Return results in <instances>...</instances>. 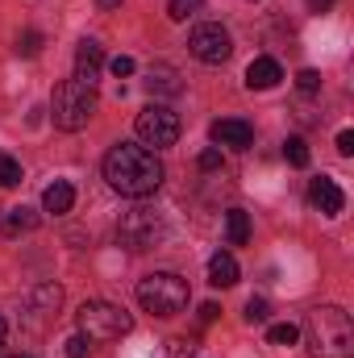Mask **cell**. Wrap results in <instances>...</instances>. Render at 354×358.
<instances>
[{
	"mask_svg": "<svg viewBox=\"0 0 354 358\" xmlns=\"http://www.w3.org/2000/svg\"><path fill=\"white\" fill-rule=\"evenodd\" d=\"M104 179H108L113 192L142 200V196L159 192V183H163V163H159V155H155L150 146L117 142V146L104 155Z\"/></svg>",
	"mask_w": 354,
	"mask_h": 358,
	"instance_id": "obj_1",
	"label": "cell"
},
{
	"mask_svg": "<svg viewBox=\"0 0 354 358\" xmlns=\"http://www.w3.org/2000/svg\"><path fill=\"white\" fill-rule=\"evenodd\" d=\"M304 342L313 358H354V325L351 313L338 304H321L304 321Z\"/></svg>",
	"mask_w": 354,
	"mask_h": 358,
	"instance_id": "obj_2",
	"label": "cell"
},
{
	"mask_svg": "<svg viewBox=\"0 0 354 358\" xmlns=\"http://www.w3.org/2000/svg\"><path fill=\"white\" fill-rule=\"evenodd\" d=\"M96 108H100L96 88L80 84L76 76H71V80H63L59 88L50 92V121H55V129H63V134L84 129L92 117H96Z\"/></svg>",
	"mask_w": 354,
	"mask_h": 358,
	"instance_id": "obj_3",
	"label": "cell"
},
{
	"mask_svg": "<svg viewBox=\"0 0 354 358\" xmlns=\"http://www.w3.org/2000/svg\"><path fill=\"white\" fill-rule=\"evenodd\" d=\"M187 300H192L187 279H179L176 271H150L146 279H138V304L155 317H179Z\"/></svg>",
	"mask_w": 354,
	"mask_h": 358,
	"instance_id": "obj_4",
	"label": "cell"
},
{
	"mask_svg": "<svg viewBox=\"0 0 354 358\" xmlns=\"http://www.w3.org/2000/svg\"><path fill=\"white\" fill-rule=\"evenodd\" d=\"M163 234H167V221H163V213L150 208V204H134V208L121 213V221H117V242H121L125 250H134V255L155 250V246L163 242Z\"/></svg>",
	"mask_w": 354,
	"mask_h": 358,
	"instance_id": "obj_5",
	"label": "cell"
},
{
	"mask_svg": "<svg viewBox=\"0 0 354 358\" xmlns=\"http://www.w3.org/2000/svg\"><path fill=\"white\" fill-rule=\"evenodd\" d=\"M76 321H80V334L88 342H113V338H125L134 329V317L121 304H108V300H84Z\"/></svg>",
	"mask_w": 354,
	"mask_h": 358,
	"instance_id": "obj_6",
	"label": "cell"
},
{
	"mask_svg": "<svg viewBox=\"0 0 354 358\" xmlns=\"http://www.w3.org/2000/svg\"><path fill=\"white\" fill-rule=\"evenodd\" d=\"M134 129H138V138H142L146 146L167 150V146L179 142V113H171L167 104H146V108L138 113Z\"/></svg>",
	"mask_w": 354,
	"mask_h": 358,
	"instance_id": "obj_7",
	"label": "cell"
},
{
	"mask_svg": "<svg viewBox=\"0 0 354 358\" xmlns=\"http://www.w3.org/2000/svg\"><path fill=\"white\" fill-rule=\"evenodd\" d=\"M187 50H192L200 63H208V67H221V63L234 55V38H229V29H225V25H217V21H204V25H196V29H192V38H187Z\"/></svg>",
	"mask_w": 354,
	"mask_h": 358,
	"instance_id": "obj_8",
	"label": "cell"
},
{
	"mask_svg": "<svg viewBox=\"0 0 354 358\" xmlns=\"http://www.w3.org/2000/svg\"><path fill=\"white\" fill-rule=\"evenodd\" d=\"M208 138H213L217 146L246 150V146L255 142V125H250V121H242V117H221V121H213V125H208Z\"/></svg>",
	"mask_w": 354,
	"mask_h": 358,
	"instance_id": "obj_9",
	"label": "cell"
},
{
	"mask_svg": "<svg viewBox=\"0 0 354 358\" xmlns=\"http://www.w3.org/2000/svg\"><path fill=\"white\" fill-rule=\"evenodd\" d=\"M309 204H313L317 213H325V217H338V213L346 208V192L338 187V179L317 176L309 183Z\"/></svg>",
	"mask_w": 354,
	"mask_h": 358,
	"instance_id": "obj_10",
	"label": "cell"
},
{
	"mask_svg": "<svg viewBox=\"0 0 354 358\" xmlns=\"http://www.w3.org/2000/svg\"><path fill=\"white\" fill-rule=\"evenodd\" d=\"M100 71H104V50H100V42L84 38V42L76 46V80L88 84V88H96V84H100Z\"/></svg>",
	"mask_w": 354,
	"mask_h": 358,
	"instance_id": "obj_11",
	"label": "cell"
},
{
	"mask_svg": "<svg viewBox=\"0 0 354 358\" xmlns=\"http://www.w3.org/2000/svg\"><path fill=\"white\" fill-rule=\"evenodd\" d=\"M279 80H283V67H279L275 59H267V55H263V59H255V63L246 67V88H250V92H271Z\"/></svg>",
	"mask_w": 354,
	"mask_h": 358,
	"instance_id": "obj_12",
	"label": "cell"
},
{
	"mask_svg": "<svg viewBox=\"0 0 354 358\" xmlns=\"http://www.w3.org/2000/svg\"><path fill=\"white\" fill-rule=\"evenodd\" d=\"M59 308H63V287L59 283H38L29 292V313L34 317H55Z\"/></svg>",
	"mask_w": 354,
	"mask_h": 358,
	"instance_id": "obj_13",
	"label": "cell"
},
{
	"mask_svg": "<svg viewBox=\"0 0 354 358\" xmlns=\"http://www.w3.org/2000/svg\"><path fill=\"white\" fill-rule=\"evenodd\" d=\"M71 204H76V187H71L67 179H55V183L42 192V208H46V213H55V217L71 213Z\"/></svg>",
	"mask_w": 354,
	"mask_h": 358,
	"instance_id": "obj_14",
	"label": "cell"
},
{
	"mask_svg": "<svg viewBox=\"0 0 354 358\" xmlns=\"http://www.w3.org/2000/svg\"><path fill=\"white\" fill-rule=\"evenodd\" d=\"M208 283H213V287H234V283H238V259H234L229 250H217V255L208 259Z\"/></svg>",
	"mask_w": 354,
	"mask_h": 358,
	"instance_id": "obj_15",
	"label": "cell"
},
{
	"mask_svg": "<svg viewBox=\"0 0 354 358\" xmlns=\"http://www.w3.org/2000/svg\"><path fill=\"white\" fill-rule=\"evenodd\" d=\"M146 92H150V96H179V92H183V80H179L176 67H150Z\"/></svg>",
	"mask_w": 354,
	"mask_h": 358,
	"instance_id": "obj_16",
	"label": "cell"
},
{
	"mask_svg": "<svg viewBox=\"0 0 354 358\" xmlns=\"http://www.w3.org/2000/svg\"><path fill=\"white\" fill-rule=\"evenodd\" d=\"M34 229H38V213H34V208L21 204V208H8V213H4V234H8V238L34 234Z\"/></svg>",
	"mask_w": 354,
	"mask_h": 358,
	"instance_id": "obj_17",
	"label": "cell"
},
{
	"mask_svg": "<svg viewBox=\"0 0 354 358\" xmlns=\"http://www.w3.org/2000/svg\"><path fill=\"white\" fill-rule=\"evenodd\" d=\"M225 234H229V246H246L250 242V213L246 208H229L225 213Z\"/></svg>",
	"mask_w": 354,
	"mask_h": 358,
	"instance_id": "obj_18",
	"label": "cell"
},
{
	"mask_svg": "<svg viewBox=\"0 0 354 358\" xmlns=\"http://www.w3.org/2000/svg\"><path fill=\"white\" fill-rule=\"evenodd\" d=\"M267 342H271V346H296V342H300V325L279 321V325H271V329H267Z\"/></svg>",
	"mask_w": 354,
	"mask_h": 358,
	"instance_id": "obj_19",
	"label": "cell"
},
{
	"mask_svg": "<svg viewBox=\"0 0 354 358\" xmlns=\"http://www.w3.org/2000/svg\"><path fill=\"white\" fill-rule=\"evenodd\" d=\"M283 159H288L292 167H309V159H313V155H309L304 138H288V142H283Z\"/></svg>",
	"mask_w": 354,
	"mask_h": 358,
	"instance_id": "obj_20",
	"label": "cell"
},
{
	"mask_svg": "<svg viewBox=\"0 0 354 358\" xmlns=\"http://www.w3.org/2000/svg\"><path fill=\"white\" fill-rule=\"evenodd\" d=\"M21 183V163L13 155H0V187H17Z\"/></svg>",
	"mask_w": 354,
	"mask_h": 358,
	"instance_id": "obj_21",
	"label": "cell"
},
{
	"mask_svg": "<svg viewBox=\"0 0 354 358\" xmlns=\"http://www.w3.org/2000/svg\"><path fill=\"white\" fill-rule=\"evenodd\" d=\"M200 4L204 0H167V17L171 21H187L192 13H200Z\"/></svg>",
	"mask_w": 354,
	"mask_h": 358,
	"instance_id": "obj_22",
	"label": "cell"
},
{
	"mask_svg": "<svg viewBox=\"0 0 354 358\" xmlns=\"http://www.w3.org/2000/svg\"><path fill=\"white\" fill-rule=\"evenodd\" d=\"M38 50H42V34H38V29H25V34L17 38V55H25V59H34Z\"/></svg>",
	"mask_w": 354,
	"mask_h": 358,
	"instance_id": "obj_23",
	"label": "cell"
},
{
	"mask_svg": "<svg viewBox=\"0 0 354 358\" xmlns=\"http://www.w3.org/2000/svg\"><path fill=\"white\" fill-rule=\"evenodd\" d=\"M296 88L304 92V96H313V92H321V71H313V67H304V71L296 76Z\"/></svg>",
	"mask_w": 354,
	"mask_h": 358,
	"instance_id": "obj_24",
	"label": "cell"
},
{
	"mask_svg": "<svg viewBox=\"0 0 354 358\" xmlns=\"http://www.w3.org/2000/svg\"><path fill=\"white\" fill-rule=\"evenodd\" d=\"M267 317H271L267 300H259V296H250V300H246V321H250V325H263Z\"/></svg>",
	"mask_w": 354,
	"mask_h": 358,
	"instance_id": "obj_25",
	"label": "cell"
},
{
	"mask_svg": "<svg viewBox=\"0 0 354 358\" xmlns=\"http://www.w3.org/2000/svg\"><path fill=\"white\" fill-rule=\"evenodd\" d=\"M108 71H113L117 80H129V76L138 71V63H134L129 55H117V59H108Z\"/></svg>",
	"mask_w": 354,
	"mask_h": 358,
	"instance_id": "obj_26",
	"label": "cell"
},
{
	"mask_svg": "<svg viewBox=\"0 0 354 358\" xmlns=\"http://www.w3.org/2000/svg\"><path fill=\"white\" fill-rule=\"evenodd\" d=\"M92 355V342L84 334H76V338H67V358H88Z\"/></svg>",
	"mask_w": 354,
	"mask_h": 358,
	"instance_id": "obj_27",
	"label": "cell"
},
{
	"mask_svg": "<svg viewBox=\"0 0 354 358\" xmlns=\"http://www.w3.org/2000/svg\"><path fill=\"white\" fill-rule=\"evenodd\" d=\"M163 358H196V355H192V346H187L183 338H176V342H167V350H163Z\"/></svg>",
	"mask_w": 354,
	"mask_h": 358,
	"instance_id": "obj_28",
	"label": "cell"
},
{
	"mask_svg": "<svg viewBox=\"0 0 354 358\" xmlns=\"http://www.w3.org/2000/svg\"><path fill=\"white\" fill-rule=\"evenodd\" d=\"M217 167H221V150H217V146H208V150L200 155V171H217Z\"/></svg>",
	"mask_w": 354,
	"mask_h": 358,
	"instance_id": "obj_29",
	"label": "cell"
},
{
	"mask_svg": "<svg viewBox=\"0 0 354 358\" xmlns=\"http://www.w3.org/2000/svg\"><path fill=\"white\" fill-rule=\"evenodd\" d=\"M338 155H354V134H351V129H342V134H338Z\"/></svg>",
	"mask_w": 354,
	"mask_h": 358,
	"instance_id": "obj_30",
	"label": "cell"
},
{
	"mask_svg": "<svg viewBox=\"0 0 354 358\" xmlns=\"http://www.w3.org/2000/svg\"><path fill=\"white\" fill-rule=\"evenodd\" d=\"M217 317H221V308H217V304H200V321H204V325H213Z\"/></svg>",
	"mask_w": 354,
	"mask_h": 358,
	"instance_id": "obj_31",
	"label": "cell"
},
{
	"mask_svg": "<svg viewBox=\"0 0 354 358\" xmlns=\"http://www.w3.org/2000/svg\"><path fill=\"white\" fill-rule=\"evenodd\" d=\"M304 4H309V8H313V13H325V8H334V4H338V0H304Z\"/></svg>",
	"mask_w": 354,
	"mask_h": 358,
	"instance_id": "obj_32",
	"label": "cell"
},
{
	"mask_svg": "<svg viewBox=\"0 0 354 358\" xmlns=\"http://www.w3.org/2000/svg\"><path fill=\"white\" fill-rule=\"evenodd\" d=\"M100 8H121V0H100Z\"/></svg>",
	"mask_w": 354,
	"mask_h": 358,
	"instance_id": "obj_33",
	"label": "cell"
},
{
	"mask_svg": "<svg viewBox=\"0 0 354 358\" xmlns=\"http://www.w3.org/2000/svg\"><path fill=\"white\" fill-rule=\"evenodd\" d=\"M4 334H8V325H4V317H0V346H4Z\"/></svg>",
	"mask_w": 354,
	"mask_h": 358,
	"instance_id": "obj_34",
	"label": "cell"
},
{
	"mask_svg": "<svg viewBox=\"0 0 354 358\" xmlns=\"http://www.w3.org/2000/svg\"><path fill=\"white\" fill-rule=\"evenodd\" d=\"M8 358H29V355H8Z\"/></svg>",
	"mask_w": 354,
	"mask_h": 358,
	"instance_id": "obj_35",
	"label": "cell"
}]
</instances>
